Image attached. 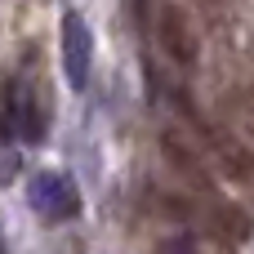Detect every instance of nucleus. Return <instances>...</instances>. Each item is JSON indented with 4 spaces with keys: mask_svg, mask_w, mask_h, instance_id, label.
<instances>
[{
    "mask_svg": "<svg viewBox=\"0 0 254 254\" xmlns=\"http://www.w3.org/2000/svg\"><path fill=\"white\" fill-rule=\"evenodd\" d=\"M156 40H161V49L170 54V63L196 67V58H201V36H196V22L188 18L183 4L161 0V9H156Z\"/></svg>",
    "mask_w": 254,
    "mask_h": 254,
    "instance_id": "obj_1",
    "label": "nucleus"
},
{
    "mask_svg": "<svg viewBox=\"0 0 254 254\" xmlns=\"http://www.w3.org/2000/svg\"><path fill=\"white\" fill-rule=\"evenodd\" d=\"M31 205H36L40 219L63 223V219H71L80 210V196H76L71 179H63V174H36L31 179Z\"/></svg>",
    "mask_w": 254,
    "mask_h": 254,
    "instance_id": "obj_2",
    "label": "nucleus"
},
{
    "mask_svg": "<svg viewBox=\"0 0 254 254\" xmlns=\"http://www.w3.org/2000/svg\"><path fill=\"white\" fill-rule=\"evenodd\" d=\"M89 54H94L89 27H85L76 13H67V18H63V67H67L71 89H85V85H89Z\"/></svg>",
    "mask_w": 254,
    "mask_h": 254,
    "instance_id": "obj_3",
    "label": "nucleus"
},
{
    "mask_svg": "<svg viewBox=\"0 0 254 254\" xmlns=\"http://www.w3.org/2000/svg\"><path fill=\"white\" fill-rule=\"evenodd\" d=\"M250 214L246 210H237V205H223L219 210V232H223V241H232V246H241L246 237H250Z\"/></svg>",
    "mask_w": 254,
    "mask_h": 254,
    "instance_id": "obj_4",
    "label": "nucleus"
}]
</instances>
